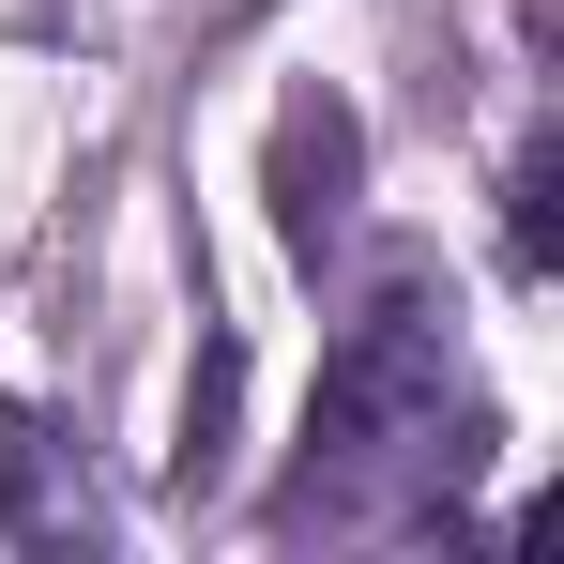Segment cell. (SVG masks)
<instances>
[{
    "instance_id": "cell-4",
    "label": "cell",
    "mask_w": 564,
    "mask_h": 564,
    "mask_svg": "<svg viewBox=\"0 0 564 564\" xmlns=\"http://www.w3.org/2000/svg\"><path fill=\"white\" fill-rule=\"evenodd\" d=\"M503 260L519 275H564V122H534L519 169H503Z\"/></svg>"
},
{
    "instance_id": "cell-2",
    "label": "cell",
    "mask_w": 564,
    "mask_h": 564,
    "mask_svg": "<svg viewBox=\"0 0 564 564\" xmlns=\"http://www.w3.org/2000/svg\"><path fill=\"white\" fill-rule=\"evenodd\" d=\"M351 184H367V122H351L336 93H290L275 107V229H290L305 275L351 245Z\"/></svg>"
},
{
    "instance_id": "cell-3",
    "label": "cell",
    "mask_w": 564,
    "mask_h": 564,
    "mask_svg": "<svg viewBox=\"0 0 564 564\" xmlns=\"http://www.w3.org/2000/svg\"><path fill=\"white\" fill-rule=\"evenodd\" d=\"M107 503H93V458L31 412V397H0V534L15 550H77Z\"/></svg>"
},
{
    "instance_id": "cell-1",
    "label": "cell",
    "mask_w": 564,
    "mask_h": 564,
    "mask_svg": "<svg viewBox=\"0 0 564 564\" xmlns=\"http://www.w3.org/2000/svg\"><path fill=\"white\" fill-rule=\"evenodd\" d=\"M503 443L488 381H473L458 321L427 290H381L367 321L336 336L321 412H305V458L275 488V534H427Z\"/></svg>"
}]
</instances>
